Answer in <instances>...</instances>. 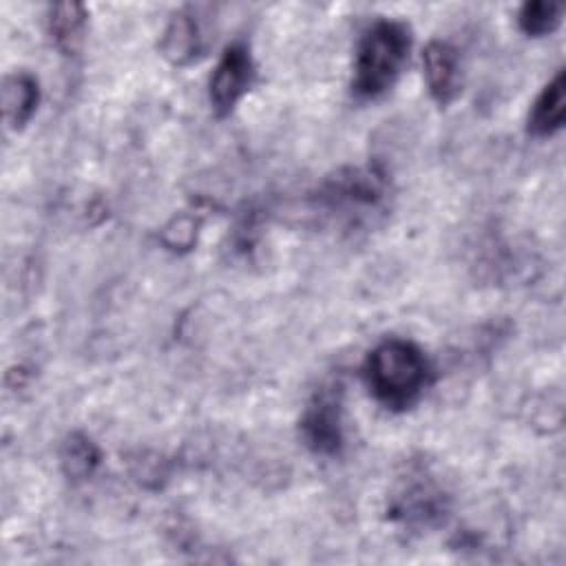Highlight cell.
<instances>
[{"label": "cell", "mask_w": 566, "mask_h": 566, "mask_svg": "<svg viewBox=\"0 0 566 566\" xmlns=\"http://www.w3.org/2000/svg\"><path fill=\"white\" fill-rule=\"evenodd\" d=\"M429 378L422 349L405 338L378 343L365 360V380L374 398L387 409L411 407Z\"/></svg>", "instance_id": "obj_1"}, {"label": "cell", "mask_w": 566, "mask_h": 566, "mask_svg": "<svg viewBox=\"0 0 566 566\" xmlns=\"http://www.w3.org/2000/svg\"><path fill=\"white\" fill-rule=\"evenodd\" d=\"M411 49V31L400 20L380 18L360 38L352 88L363 99L387 93L402 73Z\"/></svg>", "instance_id": "obj_2"}, {"label": "cell", "mask_w": 566, "mask_h": 566, "mask_svg": "<svg viewBox=\"0 0 566 566\" xmlns=\"http://www.w3.org/2000/svg\"><path fill=\"white\" fill-rule=\"evenodd\" d=\"M387 195L389 184L385 172L369 164L345 168L329 177L318 192V203L343 219H354L382 210Z\"/></svg>", "instance_id": "obj_3"}, {"label": "cell", "mask_w": 566, "mask_h": 566, "mask_svg": "<svg viewBox=\"0 0 566 566\" xmlns=\"http://www.w3.org/2000/svg\"><path fill=\"white\" fill-rule=\"evenodd\" d=\"M389 517L407 528H429L447 513V495L442 486L422 471L407 473L389 497Z\"/></svg>", "instance_id": "obj_4"}, {"label": "cell", "mask_w": 566, "mask_h": 566, "mask_svg": "<svg viewBox=\"0 0 566 566\" xmlns=\"http://www.w3.org/2000/svg\"><path fill=\"white\" fill-rule=\"evenodd\" d=\"M301 438L316 455H336L343 447V387H321L301 416Z\"/></svg>", "instance_id": "obj_5"}, {"label": "cell", "mask_w": 566, "mask_h": 566, "mask_svg": "<svg viewBox=\"0 0 566 566\" xmlns=\"http://www.w3.org/2000/svg\"><path fill=\"white\" fill-rule=\"evenodd\" d=\"M254 80V62L245 44L234 42L221 53L210 75V102L217 115H228L250 91Z\"/></svg>", "instance_id": "obj_6"}, {"label": "cell", "mask_w": 566, "mask_h": 566, "mask_svg": "<svg viewBox=\"0 0 566 566\" xmlns=\"http://www.w3.org/2000/svg\"><path fill=\"white\" fill-rule=\"evenodd\" d=\"M206 29L201 18L197 15V9L184 7L170 18L168 27L164 29L159 51L168 62L186 66L206 51Z\"/></svg>", "instance_id": "obj_7"}, {"label": "cell", "mask_w": 566, "mask_h": 566, "mask_svg": "<svg viewBox=\"0 0 566 566\" xmlns=\"http://www.w3.org/2000/svg\"><path fill=\"white\" fill-rule=\"evenodd\" d=\"M422 69L429 95L436 99V104H451L462 86L460 57L455 46L444 40H431L422 51Z\"/></svg>", "instance_id": "obj_8"}, {"label": "cell", "mask_w": 566, "mask_h": 566, "mask_svg": "<svg viewBox=\"0 0 566 566\" xmlns=\"http://www.w3.org/2000/svg\"><path fill=\"white\" fill-rule=\"evenodd\" d=\"M566 122V73L557 71L555 77L542 88L528 113V133L535 137H551L564 128Z\"/></svg>", "instance_id": "obj_9"}, {"label": "cell", "mask_w": 566, "mask_h": 566, "mask_svg": "<svg viewBox=\"0 0 566 566\" xmlns=\"http://www.w3.org/2000/svg\"><path fill=\"white\" fill-rule=\"evenodd\" d=\"M40 102L38 77L29 71H15L2 80V111L9 128L20 130L35 113Z\"/></svg>", "instance_id": "obj_10"}, {"label": "cell", "mask_w": 566, "mask_h": 566, "mask_svg": "<svg viewBox=\"0 0 566 566\" xmlns=\"http://www.w3.org/2000/svg\"><path fill=\"white\" fill-rule=\"evenodd\" d=\"M49 35L62 55H75L84 42L86 9L80 2H57L49 7Z\"/></svg>", "instance_id": "obj_11"}, {"label": "cell", "mask_w": 566, "mask_h": 566, "mask_svg": "<svg viewBox=\"0 0 566 566\" xmlns=\"http://www.w3.org/2000/svg\"><path fill=\"white\" fill-rule=\"evenodd\" d=\"M99 464L97 444L84 433H71L60 449V467L73 482H82L93 475Z\"/></svg>", "instance_id": "obj_12"}, {"label": "cell", "mask_w": 566, "mask_h": 566, "mask_svg": "<svg viewBox=\"0 0 566 566\" xmlns=\"http://www.w3.org/2000/svg\"><path fill=\"white\" fill-rule=\"evenodd\" d=\"M562 13H564V7L559 2L533 0L522 4L517 13V24L526 35L542 38V35H551L559 27Z\"/></svg>", "instance_id": "obj_13"}]
</instances>
